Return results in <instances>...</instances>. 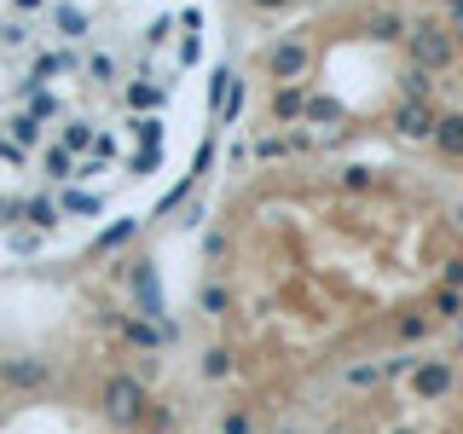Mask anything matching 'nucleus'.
Wrapping results in <instances>:
<instances>
[{
	"label": "nucleus",
	"mask_w": 463,
	"mask_h": 434,
	"mask_svg": "<svg viewBox=\"0 0 463 434\" xmlns=\"http://www.w3.org/2000/svg\"><path fill=\"white\" fill-rule=\"evenodd\" d=\"M232 371H238V359H232V347H209V354H203V376H209V382H226Z\"/></svg>",
	"instance_id": "dca6fc26"
},
{
	"label": "nucleus",
	"mask_w": 463,
	"mask_h": 434,
	"mask_svg": "<svg viewBox=\"0 0 463 434\" xmlns=\"http://www.w3.org/2000/svg\"><path fill=\"white\" fill-rule=\"evenodd\" d=\"M383 382V365H347V388H376Z\"/></svg>",
	"instance_id": "7c9ffc66"
},
{
	"label": "nucleus",
	"mask_w": 463,
	"mask_h": 434,
	"mask_svg": "<svg viewBox=\"0 0 463 434\" xmlns=\"http://www.w3.org/2000/svg\"><path fill=\"white\" fill-rule=\"evenodd\" d=\"M0 214H6V197H0Z\"/></svg>",
	"instance_id": "a18cd8bd"
},
{
	"label": "nucleus",
	"mask_w": 463,
	"mask_h": 434,
	"mask_svg": "<svg viewBox=\"0 0 463 434\" xmlns=\"http://www.w3.org/2000/svg\"><path fill=\"white\" fill-rule=\"evenodd\" d=\"M168 35H174V18H156V24H151V35H145V41L156 47V41H168Z\"/></svg>",
	"instance_id": "58836bf2"
},
{
	"label": "nucleus",
	"mask_w": 463,
	"mask_h": 434,
	"mask_svg": "<svg viewBox=\"0 0 463 434\" xmlns=\"http://www.w3.org/2000/svg\"><path fill=\"white\" fill-rule=\"evenodd\" d=\"M452 226H458V231H463V203H458V209H452Z\"/></svg>",
	"instance_id": "37998d69"
},
{
	"label": "nucleus",
	"mask_w": 463,
	"mask_h": 434,
	"mask_svg": "<svg viewBox=\"0 0 463 434\" xmlns=\"http://www.w3.org/2000/svg\"><path fill=\"white\" fill-rule=\"evenodd\" d=\"M232 250V243H226V231H209V238H203V255H209V260H221Z\"/></svg>",
	"instance_id": "c9c22d12"
},
{
	"label": "nucleus",
	"mask_w": 463,
	"mask_h": 434,
	"mask_svg": "<svg viewBox=\"0 0 463 434\" xmlns=\"http://www.w3.org/2000/svg\"><path fill=\"white\" fill-rule=\"evenodd\" d=\"M24 99H29V116H35V122H47V116H58V99L47 93V87H24Z\"/></svg>",
	"instance_id": "5701e85b"
},
{
	"label": "nucleus",
	"mask_w": 463,
	"mask_h": 434,
	"mask_svg": "<svg viewBox=\"0 0 463 434\" xmlns=\"http://www.w3.org/2000/svg\"><path fill=\"white\" fill-rule=\"evenodd\" d=\"M122 342H134V347H163V325H151V318H134V313H122Z\"/></svg>",
	"instance_id": "9d476101"
},
{
	"label": "nucleus",
	"mask_w": 463,
	"mask_h": 434,
	"mask_svg": "<svg viewBox=\"0 0 463 434\" xmlns=\"http://www.w3.org/2000/svg\"><path fill=\"white\" fill-rule=\"evenodd\" d=\"M458 313H463V289H446V284H440V296H434L429 318H458Z\"/></svg>",
	"instance_id": "bb28decb"
},
{
	"label": "nucleus",
	"mask_w": 463,
	"mask_h": 434,
	"mask_svg": "<svg viewBox=\"0 0 463 434\" xmlns=\"http://www.w3.org/2000/svg\"><path fill=\"white\" fill-rule=\"evenodd\" d=\"M284 151H289V145H284L279 134H267V139H255V145H250V156H255V163H272V156H284Z\"/></svg>",
	"instance_id": "c756f323"
},
{
	"label": "nucleus",
	"mask_w": 463,
	"mask_h": 434,
	"mask_svg": "<svg viewBox=\"0 0 463 434\" xmlns=\"http://www.w3.org/2000/svg\"><path fill=\"white\" fill-rule=\"evenodd\" d=\"M232 81H238L232 70H214V76H209V110H226V99H232Z\"/></svg>",
	"instance_id": "a878e982"
},
{
	"label": "nucleus",
	"mask_w": 463,
	"mask_h": 434,
	"mask_svg": "<svg viewBox=\"0 0 463 434\" xmlns=\"http://www.w3.org/2000/svg\"><path fill=\"white\" fill-rule=\"evenodd\" d=\"M446 12H452V24H463V0H446Z\"/></svg>",
	"instance_id": "a19ab883"
},
{
	"label": "nucleus",
	"mask_w": 463,
	"mask_h": 434,
	"mask_svg": "<svg viewBox=\"0 0 463 434\" xmlns=\"http://www.w3.org/2000/svg\"><path fill=\"white\" fill-rule=\"evenodd\" d=\"M70 174H76V156L52 145V151H47V180H70Z\"/></svg>",
	"instance_id": "c85d7f7f"
},
{
	"label": "nucleus",
	"mask_w": 463,
	"mask_h": 434,
	"mask_svg": "<svg viewBox=\"0 0 463 434\" xmlns=\"http://www.w3.org/2000/svg\"><path fill=\"white\" fill-rule=\"evenodd\" d=\"M458 325H463V313H458Z\"/></svg>",
	"instance_id": "49530a36"
},
{
	"label": "nucleus",
	"mask_w": 463,
	"mask_h": 434,
	"mask_svg": "<svg viewBox=\"0 0 463 434\" xmlns=\"http://www.w3.org/2000/svg\"><path fill=\"white\" fill-rule=\"evenodd\" d=\"M105 209V197H93V192H76V185H70L64 197H58V214H99Z\"/></svg>",
	"instance_id": "a211bd4d"
},
{
	"label": "nucleus",
	"mask_w": 463,
	"mask_h": 434,
	"mask_svg": "<svg viewBox=\"0 0 463 434\" xmlns=\"http://www.w3.org/2000/svg\"><path fill=\"white\" fill-rule=\"evenodd\" d=\"M134 134H139V139L156 151V139H163V122H156V116H145V122H134Z\"/></svg>",
	"instance_id": "f704fd0d"
},
{
	"label": "nucleus",
	"mask_w": 463,
	"mask_h": 434,
	"mask_svg": "<svg viewBox=\"0 0 463 434\" xmlns=\"http://www.w3.org/2000/svg\"><path fill=\"white\" fill-rule=\"evenodd\" d=\"M301 110H307V87H301V81H284L279 93H272V116H279V122H296Z\"/></svg>",
	"instance_id": "1a4fd4ad"
},
{
	"label": "nucleus",
	"mask_w": 463,
	"mask_h": 434,
	"mask_svg": "<svg viewBox=\"0 0 463 434\" xmlns=\"http://www.w3.org/2000/svg\"><path fill=\"white\" fill-rule=\"evenodd\" d=\"M0 382H6V388H29V394H35V388L52 382V365H47V359L18 354V359H6V365H0Z\"/></svg>",
	"instance_id": "423d86ee"
},
{
	"label": "nucleus",
	"mask_w": 463,
	"mask_h": 434,
	"mask_svg": "<svg viewBox=\"0 0 463 434\" xmlns=\"http://www.w3.org/2000/svg\"><path fill=\"white\" fill-rule=\"evenodd\" d=\"M128 105H134V110H151V105H168V87H128Z\"/></svg>",
	"instance_id": "393cba45"
},
{
	"label": "nucleus",
	"mask_w": 463,
	"mask_h": 434,
	"mask_svg": "<svg viewBox=\"0 0 463 434\" xmlns=\"http://www.w3.org/2000/svg\"><path fill=\"white\" fill-rule=\"evenodd\" d=\"M52 18H58V35H70V41L87 35V12H81V6H58Z\"/></svg>",
	"instance_id": "aec40b11"
},
{
	"label": "nucleus",
	"mask_w": 463,
	"mask_h": 434,
	"mask_svg": "<svg viewBox=\"0 0 463 434\" xmlns=\"http://www.w3.org/2000/svg\"><path fill=\"white\" fill-rule=\"evenodd\" d=\"M93 139H99L93 122H64V127H58V151H70V156H76V151H93Z\"/></svg>",
	"instance_id": "ddd939ff"
},
{
	"label": "nucleus",
	"mask_w": 463,
	"mask_h": 434,
	"mask_svg": "<svg viewBox=\"0 0 463 434\" xmlns=\"http://www.w3.org/2000/svg\"><path fill=\"white\" fill-rule=\"evenodd\" d=\"M250 6H260V12H279V6H289V0H250Z\"/></svg>",
	"instance_id": "ea45409f"
},
{
	"label": "nucleus",
	"mask_w": 463,
	"mask_h": 434,
	"mask_svg": "<svg viewBox=\"0 0 463 434\" xmlns=\"http://www.w3.org/2000/svg\"><path fill=\"white\" fill-rule=\"evenodd\" d=\"M313 122H342V105H336V99H325V93H307V110H301V127H313Z\"/></svg>",
	"instance_id": "2eb2a0df"
},
{
	"label": "nucleus",
	"mask_w": 463,
	"mask_h": 434,
	"mask_svg": "<svg viewBox=\"0 0 463 434\" xmlns=\"http://www.w3.org/2000/svg\"><path fill=\"white\" fill-rule=\"evenodd\" d=\"M342 185H347V192H371V168H342Z\"/></svg>",
	"instance_id": "473e14b6"
},
{
	"label": "nucleus",
	"mask_w": 463,
	"mask_h": 434,
	"mask_svg": "<svg viewBox=\"0 0 463 434\" xmlns=\"http://www.w3.org/2000/svg\"><path fill=\"white\" fill-rule=\"evenodd\" d=\"M405 47H411V64H417V70L440 76V70L458 64V29H446V24H411Z\"/></svg>",
	"instance_id": "f03ea898"
},
{
	"label": "nucleus",
	"mask_w": 463,
	"mask_h": 434,
	"mask_svg": "<svg viewBox=\"0 0 463 434\" xmlns=\"http://www.w3.org/2000/svg\"><path fill=\"white\" fill-rule=\"evenodd\" d=\"M434 145H440L446 156H463V110H446L440 122H434Z\"/></svg>",
	"instance_id": "f8f14e48"
},
{
	"label": "nucleus",
	"mask_w": 463,
	"mask_h": 434,
	"mask_svg": "<svg viewBox=\"0 0 463 434\" xmlns=\"http://www.w3.org/2000/svg\"><path fill=\"white\" fill-rule=\"evenodd\" d=\"M365 35L371 41H405V35H411V24H405L400 12H371V18H365Z\"/></svg>",
	"instance_id": "9b49d317"
},
{
	"label": "nucleus",
	"mask_w": 463,
	"mask_h": 434,
	"mask_svg": "<svg viewBox=\"0 0 463 434\" xmlns=\"http://www.w3.org/2000/svg\"><path fill=\"white\" fill-rule=\"evenodd\" d=\"M417 365H423V354H394V359H383V382H400V376H411Z\"/></svg>",
	"instance_id": "b1692460"
},
{
	"label": "nucleus",
	"mask_w": 463,
	"mask_h": 434,
	"mask_svg": "<svg viewBox=\"0 0 463 434\" xmlns=\"http://www.w3.org/2000/svg\"><path fill=\"white\" fill-rule=\"evenodd\" d=\"M209 163H214V139H203L197 156H192V180H203V174H209Z\"/></svg>",
	"instance_id": "72a5a7b5"
},
{
	"label": "nucleus",
	"mask_w": 463,
	"mask_h": 434,
	"mask_svg": "<svg viewBox=\"0 0 463 434\" xmlns=\"http://www.w3.org/2000/svg\"><path fill=\"white\" fill-rule=\"evenodd\" d=\"M429 325H434L429 313H405V318H400V342H423V336H429Z\"/></svg>",
	"instance_id": "cd10ccee"
},
{
	"label": "nucleus",
	"mask_w": 463,
	"mask_h": 434,
	"mask_svg": "<svg viewBox=\"0 0 463 434\" xmlns=\"http://www.w3.org/2000/svg\"><path fill=\"white\" fill-rule=\"evenodd\" d=\"M267 76H272V81L307 76V41H279V47L267 52Z\"/></svg>",
	"instance_id": "0eeeda50"
},
{
	"label": "nucleus",
	"mask_w": 463,
	"mask_h": 434,
	"mask_svg": "<svg viewBox=\"0 0 463 434\" xmlns=\"http://www.w3.org/2000/svg\"><path fill=\"white\" fill-rule=\"evenodd\" d=\"M6 127H12V145H18V151H29V145H41V122H35L29 110H24V116H12Z\"/></svg>",
	"instance_id": "6ab92c4d"
},
{
	"label": "nucleus",
	"mask_w": 463,
	"mask_h": 434,
	"mask_svg": "<svg viewBox=\"0 0 463 434\" xmlns=\"http://www.w3.org/2000/svg\"><path fill=\"white\" fill-rule=\"evenodd\" d=\"M405 382H411V400H446L452 382H458V371H452V359H423Z\"/></svg>",
	"instance_id": "7ed1b4c3"
},
{
	"label": "nucleus",
	"mask_w": 463,
	"mask_h": 434,
	"mask_svg": "<svg viewBox=\"0 0 463 434\" xmlns=\"http://www.w3.org/2000/svg\"><path fill=\"white\" fill-rule=\"evenodd\" d=\"M110 156H116V139L99 134V139H93V163H110Z\"/></svg>",
	"instance_id": "4c0bfd02"
},
{
	"label": "nucleus",
	"mask_w": 463,
	"mask_h": 434,
	"mask_svg": "<svg viewBox=\"0 0 463 434\" xmlns=\"http://www.w3.org/2000/svg\"><path fill=\"white\" fill-rule=\"evenodd\" d=\"M128 289H134L139 313L151 318V325H163V318H168V307H163V296H156V272H151V260H139V267H128Z\"/></svg>",
	"instance_id": "39448f33"
},
{
	"label": "nucleus",
	"mask_w": 463,
	"mask_h": 434,
	"mask_svg": "<svg viewBox=\"0 0 463 434\" xmlns=\"http://www.w3.org/2000/svg\"><path fill=\"white\" fill-rule=\"evenodd\" d=\"M139 434H151V429H139Z\"/></svg>",
	"instance_id": "de8ad7c7"
},
{
	"label": "nucleus",
	"mask_w": 463,
	"mask_h": 434,
	"mask_svg": "<svg viewBox=\"0 0 463 434\" xmlns=\"http://www.w3.org/2000/svg\"><path fill=\"white\" fill-rule=\"evenodd\" d=\"M145 405H151V394H145V382H139V376H128V371H122V376H110L105 394H99V411H105L116 429H128V434H139Z\"/></svg>",
	"instance_id": "f257e3e1"
},
{
	"label": "nucleus",
	"mask_w": 463,
	"mask_h": 434,
	"mask_svg": "<svg viewBox=\"0 0 463 434\" xmlns=\"http://www.w3.org/2000/svg\"><path fill=\"white\" fill-rule=\"evenodd\" d=\"M134 238H139V221H128V214H122L116 226H105V231L93 238V255H105V250H122V243H134Z\"/></svg>",
	"instance_id": "4468645a"
},
{
	"label": "nucleus",
	"mask_w": 463,
	"mask_h": 434,
	"mask_svg": "<svg viewBox=\"0 0 463 434\" xmlns=\"http://www.w3.org/2000/svg\"><path fill=\"white\" fill-rule=\"evenodd\" d=\"M388 434H417V429H388Z\"/></svg>",
	"instance_id": "c03bdc74"
},
{
	"label": "nucleus",
	"mask_w": 463,
	"mask_h": 434,
	"mask_svg": "<svg viewBox=\"0 0 463 434\" xmlns=\"http://www.w3.org/2000/svg\"><path fill=\"white\" fill-rule=\"evenodd\" d=\"M400 99H429V70L405 64V70H400Z\"/></svg>",
	"instance_id": "412c9836"
},
{
	"label": "nucleus",
	"mask_w": 463,
	"mask_h": 434,
	"mask_svg": "<svg viewBox=\"0 0 463 434\" xmlns=\"http://www.w3.org/2000/svg\"><path fill=\"white\" fill-rule=\"evenodd\" d=\"M6 214H12V221H29L35 231H52V226H58V197L35 192L29 203H6Z\"/></svg>",
	"instance_id": "6e6552de"
},
{
	"label": "nucleus",
	"mask_w": 463,
	"mask_h": 434,
	"mask_svg": "<svg viewBox=\"0 0 463 434\" xmlns=\"http://www.w3.org/2000/svg\"><path fill=\"white\" fill-rule=\"evenodd\" d=\"M434 122H440V116H434L429 99H400L394 105V134L400 139H434Z\"/></svg>",
	"instance_id": "20e7f679"
},
{
	"label": "nucleus",
	"mask_w": 463,
	"mask_h": 434,
	"mask_svg": "<svg viewBox=\"0 0 463 434\" xmlns=\"http://www.w3.org/2000/svg\"><path fill=\"white\" fill-rule=\"evenodd\" d=\"M41 6H47V0H18V12H41Z\"/></svg>",
	"instance_id": "79ce46f5"
},
{
	"label": "nucleus",
	"mask_w": 463,
	"mask_h": 434,
	"mask_svg": "<svg viewBox=\"0 0 463 434\" xmlns=\"http://www.w3.org/2000/svg\"><path fill=\"white\" fill-rule=\"evenodd\" d=\"M58 70H76V58H70V52H47V58H35V70H29V81H24V87H41L47 76H58Z\"/></svg>",
	"instance_id": "f3484780"
},
{
	"label": "nucleus",
	"mask_w": 463,
	"mask_h": 434,
	"mask_svg": "<svg viewBox=\"0 0 463 434\" xmlns=\"http://www.w3.org/2000/svg\"><path fill=\"white\" fill-rule=\"evenodd\" d=\"M221 434H255V417H250V411H226Z\"/></svg>",
	"instance_id": "2f4dec72"
},
{
	"label": "nucleus",
	"mask_w": 463,
	"mask_h": 434,
	"mask_svg": "<svg viewBox=\"0 0 463 434\" xmlns=\"http://www.w3.org/2000/svg\"><path fill=\"white\" fill-rule=\"evenodd\" d=\"M203 313H209V318H221V313H232V289L226 284H203Z\"/></svg>",
	"instance_id": "4be33fe9"
},
{
	"label": "nucleus",
	"mask_w": 463,
	"mask_h": 434,
	"mask_svg": "<svg viewBox=\"0 0 463 434\" xmlns=\"http://www.w3.org/2000/svg\"><path fill=\"white\" fill-rule=\"evenodd\" d=\"M446 289H463V255H452V260H446V278H440Z\"/></svg>",
	"instance_id": "e433bc0d"
}]
</instances>
